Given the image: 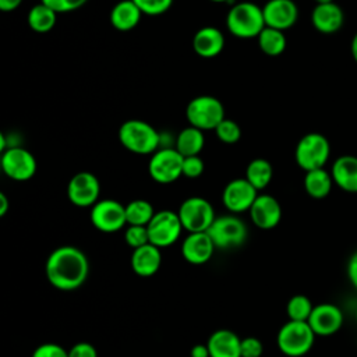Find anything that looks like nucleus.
Wrapping results in <instances>:
<instances>
[{"label": "nucleus", "instance_id": "1", "mask_svg": "<svg viewBox=\"0 0 357 357\" xmlns=\"http://www.w3.org/2000/svg\"><path fill=\"white\" fill-rule=\"evenodd\" d=\"M45 272L53 287L70 291L84 284L89 273V262L79 248L61 245L47 257Z\"/></svg>", "mask_w": 357, "mask_h": 357}, {"label": "nucleus", "instance_id": "2", "mask_svg": "<svg viewBox=\"0 0 357 357\" xmlns=\"http://www.w3.org/2000/svg\"><path fill=\"white\" fill-rule=\"evenodd\" d=\"M265 26L262 7L252 1L236 3L226 15V28L233 36L240 39L258 38Z\"/></svg>", "mask_w": 357, "mask_h": 357}, {"label": "nucleus", "instance_id": "3", "mask_svg": "<svg viewBox=\"0 0 357 357\" xmlns=\"http://www.w3.org/2000/svg\"><path fill=\"white\" fill-rule=\"evenodd\" d=\"M119 141L127 151L132 153L149 155L158 151L160 135L149 123L131 119L120 126Z\"/></svg>", "mask_w": 357, "mask_h": 357}, {"label": "nucleus", "instance_id": "4", "mask_svg": "<svg viewBox=\"0 0 357 357\" xmlns=\"http://www.w3.org/2000/svg\"><path fill=\"white\" fill-rule=\"evenodd\" d=\"M315 333L308 322L287 321L278 332V347L289 357H301L307 354L315 340Z\"/></svg>", "mask_w": 357, "mask_h": 357}, {"label": "nucleus", "instance_id": "5", "mask_svg": "<svg viewBox=\"0 0 357 357\" xmlns=\"http://www.w3.org/2000/svg\"><path fill=\"white\" fill-rule=\"evenodd\" d=\"M331 156L329 139L319 132H308L296 145L294 159L304 172L322 169Z\"/></svg>", "mask_w": 357, "mask_h": 357}, {"label": "nucleus", "instance_id": "6", "mask_svg": "<svg viewBox=\"0 0 357 357\" xmlns=\"http://www.w3.org/2000/svg\"><path fill=\"white\" fill-rule=\"evenodd\" d=\"M185 117L190 126L202 131L215 130L226 119L223 103L212 95H199L192 98L185 107Z\"/></svg>", "mask_w": 357, "mask_h": 357}, {"label": "nucleus", "instance_id": "7", "mask_svg": "<svg viewBox=\"0 0 357 357\" xmlns=\"http://www.w3.org/2000/svg\"><path fill=\"white\" fill-rule=\"evenodd\" d=\"M177 213L183 229L188 233L206 231L216 219L212 204L202 197H190L184 199Z\"/></svg>", "mask_w": 357, "mask_h": 357}, {"label": "nucleus", "instance_id": "8", "mask_svg": "<svg viewBox=\"0 0 357 357\" xmlns=\"http://www.w3.org/2000/svg\"><path fill=\"white\" fill-rule=\"evenodd\" d=\"M216 248L229 250L240 247L247 240V226L236 215L216 216L206 230Z\"/></svg>", "mask_w": 357, "mask_h": 357}, {"label": "nucleus", "instance_id": "9", "mask_svg": "<svg viewBox=\"0 0 357 357\" xmlns=\"http://www.w3.org/2000/svg\"><path fill=\"white\" fill-rule=\"evenodd\" d=\"M184 156L176 148H162L152 153L148 163V172L152 180L160 184H169L183 176Z\"/></svg>", "mask_w": 357, "mask_h": 357}, {"label": "nucleus", "instance_id": "10", "mask_svg": "<svg viewBox=\"0 0 357 357\" xmlns=\"http://www.w3.org/2000/svg\"><path fill=\"white\" fill-rule=\"evenodd\" d=\"M146 227L149 243L158 248H165L174 244L183 231L178 213L167 209L156 212Z\"/></svg>", "mask_w": 357, "mask_h": 357}, {"label": "nucleus", "instance_id": "11", "mask_svg": "<svg viewBox=\"0 0 357 357\" xmlns=\"http://www.w3.org/2000/svg\"><path fill=\"white\" fill-rule=\"evenodd\" d=\"M1 169L15 181H26L36 173V159L25 148L11 146L1 152Z\"/></svg>", "mask_w": 357, "mask_h": 357}, {"label": "nucleus", "instance_id": "12", "mask_svg": "<svg viewBox=\"0 0 357 357\" xmlns=\"http://www.w3.org/2000/svg\"><path fill=\"white\" fill-rule=\"evenodd\" d=\"M91 222L99 231H119L127 225L126 205L116 199H100L91 208Z\"/></svg>", "mask_w": 357, "mask_h": 357}, {"label": "nucleus", "instance_id": "13", "mask_svg": "<svg viewBox=\"0 0 357 357\" xmlns=\"http://www.w3.org/2000/svg\"><path fill=\"white\" fill-rule=\"evenodd\" d=\"M100 183L91 172L75 173L67 184V197L71 204L79 208L93 206L99 201Z\"/></svg>", "mask_w": 357, "mask_h": 357}, {"label": "nucleus", "instance_id": "14", "mask_svg": "<svg viewBox=\"0 0 357 357\" xmlns=\"http://www.w3.org/2000/svg\"><path fill=\"white\" fill-rule=\"evenodd\" d=\"M257 197L258 191L245 177L234 178L225 185L222 192V202L227 211L233 213H241L250 211Z\"/></svg>", "mask_w": 357, "mask_h": 357}, {"label": "nucleus", "instance_id": "15", "mask_svg": "<svg viewBox=\"0 0 357 357\" xmlns=\"http://www.w3.org/2000/svg\"><path fill=\"white\" fill-rule=\"evenodd\" d=\"M307 322L317 336H331L342 328L343 312L332 303H321L314 305Z\"/></svg>", "mask_w": 357, "mask_h": 357}, {"label": "nucleus", "instance_id": "16", "mask_svg": "<svg viewBox=\"0 0 357 357\" xmlns=\"http://www.w3.org/2000/svg\"><path fill=\"white\" fill-rule=\"evenodd\" d=\"M262 13L266 26L283 32L291 28L298 18V7L293 0H268Z\"/></svg>", "mask_w": 357, "mask_h": 357}, {"label": "nucleus", "instance_id": "17", "mask_svg": "<svg viewBox=\"0 0 357 357\" xmlns=\"http://www.w3.org/2000/svg\"><path fill=\"white\" fill-rule=\"evenodd\" d=\"M248 212L252 223L262 230L276 227L282 219V206L279 201L269 194L258 195Z\"/></svg>", "mask_w": 357, "mask_h": 357}, {"label": "nucleus", "instance_id": "18", "mask_svg": "<svg viewBox=\"0 0 357 357\" xmlns=\"http://www.w3.org/2000/svg\"><path fill=\"white\" fill-rule=\"evenodd\" d=\"M215 248L216 247L206 231L190 233L181 244V254L187 262L202 265L212 258Z\"/></svg>", "mask_w": 357, "mask_h": 357}, {"label": "nucleus", "instance_id": "19", "mask_svg": "<svg viewBox=\"0 0 357 357\" xmlns=\"http://www.w3.org/2000/svg\"><path fill=\"white\" fill-rule=\"evenodd\" d=\"M312 26L321 33H335L342 29L344 22V13L335 1L317 4L311 13Z\"/></svg>", "mask_w": 357, "mask_h": 357}, {"label": "nucleus", "instance_id": "20", "mask_svg": "<svg viewBox=\"0 0 357 357\" xmlns=\"http://www.w3.org/2000/svg\"><path fill=\"white\" fill-rule=\"evenodd\" d=\"M192 47L194 52L204 59L215 57L225 47L223 32L216 26H204L195 32Z\"/></svg>", "mask_w": 357, "mask_h": 357}, {"label": "nucleus", "instance_id": "21", "mask_svg": "<svg viewBox=\"0 0 357 357\" xmlns=\"http://www.w3.org/2000/svg\"><path fill=\"white\" fill-rule=\"evenodd\" d=\"M131 268L132 271L142 278H148L155 275L162 264L160 248L148 243L139 248L132 250L131 254Z\"/></svg>", "mask_w": 357, "mask_h": 357}, {"label": "nucleus", "instance_id": "22", "mask_svg": "<svg viewBox=\"0 0 357 357\" xmlns=\"http://www.w3.org/2000/svg\"><path fill=\"white\" fill-rule=\"evenodd\" d=\"M333 184L346 192H357V156H339L331 169Z\"/></svg>", "mask_w": 357, "mask_h": 357}, {"label": "nucleus", "instance_id": "23", "mask_svg": "<svg viewBox=\"0 0 357 357\" xmlns=\"http://www.w3.org/2000/svg\"><path fill=\"white\" fill-rule=\"evenodd\" d=\"M206 344L211 357H241V339L229 329L215 331Z\"/></svg>", "mask_w": 357, "mask_h": 357}, {"label": "nucleus", "instance_id": "24", "mask_svg": "<svg viewBox=\"0 0 357 357\" xmlns=\"http://www.w3.org/2000/svg\"><path fill=\"white\" fill-rule=\"evenodd\" d=\"M142 14L132 0H120L110 11V22L117 31L128 32L139 24Z\"/></svg>", "mask_w": 357, "mask_h": 357}, {"label": "nucleus", "instance_id": "25", "mask_svg": "<svg viewBox=\"0 0 357 357\" xmlns=\"http://www.w3.org/2000/svg\"><path fill=\"white\" fill-rule=\"evenodd\" d=\"M332 185H333V178L331 176V172H326L324 167L305 172L304 190L311 198H315V199L326 198L332 190Z\"/></svg>", "mask_w": 357, "mask_h": 357}, {"label": "nucleus", "instance_id": "26", "mask_svg": "<svg viewBox=\"0 0 357 357\" xmlns=\"http://www.w3.org/2000/svg\"><path fill=\"white\" fill-rule=\"evenodd\" d=\"M204 145H205L204 131L197 127H192V126L183 128L176 138V149L184 158L199 155Z\"/></svg>", "mask_w": 357, "mask_h": 357}, {"label": "nucleus", "instance_id": "27", "mask_svg": "<svg viewBox=\"0 0 357 357\" xmlns=\"http://www.w3.org/2000/svg\"><path fill=\"white\" fill-rule=\"evenodd\" d=\"M57 21V13L45 6L43 3L35 4L28 13V25L32 31L39 33H46L52 31Z\"/></svg>", "mask_w": 357, "mask_h": 357}, {"label": "nucleus", "instance_id": "28", "mask_svg": "<svg viewBox=\"0 0 357 357\" xmlns=\"http://www.w3.org/2000/svg\"><path fill=\"white\" fill-rule=\"evenodd\" d=\"M273 176V169L269 160L264 158L252 159L245 169V178L250 181V184L257 190H264L268 187Z\"/></svg>", "mask_w": 357, "mask_h": 357}, {"label": "nucleus", "instance_id": "29", "mask_svg": "<svg viewBox=\"0 0 357 357\" xmlns=\"http://www.w3.org/2000/svg\"><path fill=\"white\" fill-rule=\"evenodd\" d=\"M257 40H258V45H259V49L262 50V53L272 56V57L282 54L287 45L284 32L275 29V28H269V26H265L262 29V32L258 35Z\"/></svg>", "mask_w": 357, "mask_h": 357}, {"label": "nucleus", "instance_id": "30", "mask_svg": "<svg viewBox=\"0 0 357 357\" xmlns=\"http://www.w3.org/2000/svg\"><path fill=\"white\" fill-rule=\"evenodd\" d=\"M155 213L152 204L145 199H134L126 205L127 225L131 226H148Z\"/></svg>", "mask_w": 357, "mask_h": 357}, {"label": "nucleus", "instance_id": "31", "mask_svg": "<svg viewBox=\"0 0 357 357\" xmlns=\"http://www.w3.org/2000/svg\"><path fill=\"white\" fill-rule=\"evenodd\" d=\"M312 308H314V305L307 296L296 294L287 301L286 312H287V317L290 321L307 322L312 312Z\"/></svg>", "mask_w": 357, "mask_h": 357}, {"label": "nucleus", "instance_id": "32", "mask_svg": "<svg viewBox=\"0 0 357 357\" xmlns=\"http://www.w3.org/2000/svg\"><path fill=\"white\" fill-rule=\"evenodd\" d=\"M216 137L225 144H236L241 138L240 126L230 119H223L215 128Z\"/></svg>", "mask_w": 357, "mask_h": 357}, {"label": "nucleus", "instance_id": "33", "mask_svg": "<svg viewBox=\"0 0 357 357\" xmlns=\"http://www.w3.org/2000/svg\"><path fill=\"white\" fill-rule=\"evenodd\" d=\"M124 240L132 250L148 244L149 243L148 227L146 226H131V225H128V227L124 231Z\"/></svg>", "mask_w": 357, "mask_h": 357}, {"label": "nucleus", "instance_id": "34", "mask_svg": "<svg viewBox=\"0 0 357 357\" xmlns=\"http://www.w3.org/2000/svg\"><path fill=\"white\" fill-rule=\"evenodd\" d=\"M132 1L146 15H160L166 13L173 4V0H132Z\"/></svg>", "mask_w": 357, "mask_h": 357}, {"label": "nucleus", "instance_id": "35", "mask_svg": "<svg viewBox=\"0 0 357 357\" xmlns=\"http://www.w3.org/2000/svg\"><path fill=\"white\" fill-rule=\"evenodd\" d=\"M204 160L199 155L185 156L183 160V176L187 178H197L204 173Z\"/></svg>", "mask_w": 357, "mask_h": 357}, {"label": "nucleus", "instance_id": "36", "mask_svg": "<svg viewBox=\"0 0 357 357\" xmlns=\"http://www.w3.org/2000/svg\"><path fill=\"white\" fill-rule=\"evenodd\" d=\"M32 357H68V351L57 343H43L33 350Z\"/></svg>", "mask_w": 357, "mask_h": 357}, {"label": "nucleus", "instance_id": "37", "mask_svg": "<svg viewBox=\"0 0 357 357\" xmlns=\"http://www.w3.org/2000/svg\"><path fill=\"white\" fill-rule=\"evenodd\" d=\"M264 346L259 339L248 336L241 339V357H261Z\"/></svg>", "mask_w": 357, "mask_h": 357}, {"label": "nucleus", "instance_id": "38", "mask_svg": "<svg viewBox=\"0 0 357 357\" xmlns=\"http://www.w3.org/2000/svg\"><path fill=\"white\" fill-rule=\"evenodd\" d=\"M68 357H98V353L91 343L79 342L68 350Z\"/></svg>", "mask_w": 357, "mask_h": 357}, {"label": "nucleus", "instance_id": "39", "mask_svg": "<svg viewBox=\"0 0 357 357\" xmlns=\"http://www.w3.org/2000/svg\"><path fill=\"white\" fill-rule=\"evenodd\" d=\"M347 276L350 283L357 289V250L351 254L347 264Z\"/></svg>", "mask_w": 357, "mask_h": 357}, {"label": "nucleus", "instance_id": "40", "mask_svg": "<svg viewBox=\"0 0 357 357\" xmlns=\"http://www.w3.org/2000/svg\"><path fill=\"white\" fill-rule=\"evenodd\" d=\"M190 357H211L208 344H195L190 350Z\"/></svg>", "mask_w": 357, "mask_h": 357}, {"label": "nucleus", "instance_id": "41", "mask_svg": "<svg viewBox=\"0 0 357 357\" xmlns=\"http://www.w3.org/2000/svg\"><path fill=\"white\" fill-rule=\"evenodd\" d=\"M22 0H0V10L1 11H14L15 8H18L21 6Z\"/></svg>", "mask_w": 357, "mask_h": 357}, {"label": "nucleus", "instance_id": "42", "mask_svg": "<svg viewBox=\"0 0 357 357\" xmlns=\"http://www.w3.org/2000/svg\"><path fill=\"white\" fill-rule=\"evenodd\" d=\"M64 1L66 0H40V3H43L45 6L53 8L57 14L59 13H64Z\"/></svg>", "mask_w": 357, "mask_h": 357}, {"label": "nucleus", "instance_id": "43", "mask_svg": "<svg viewBox=\"0 0 357 357\" xmlns=\"http://www.w3.org/2000/svg\"><path fill=\"white\" fill-rule=\"evenodd\" d=\"M8 198L4 192H0V216H4L8 211Z\"/></svg>", "mask_w": 357, "mask_h": 357}, {"label": "nucleus", "instance_id": "44", "mask_svg": "<svg viewBox=\"0 0 357 357\" xmlns=\"http://www.w3.org/2000/svg\"><path fill=\"white\" fill-rule=\"evenodd\" d=\"M350 52H351V57L353 60L357 63V32L354 33L351 43H350Z\"/></svg>", "mask_w": 357, "mask_h": 357}, {"label": "nucleus", "instance_id": "45", "mask_svg": "<svg viewBox=\"0 0 357 357\" xmlns=\"http://www.w3.org/2000/svg\"><path fill=\"white\" fill-rule=\"evenodd\" d=\"M333 0H315L317 4H324V3H332Z\"/></svg>", "mask_w": 357, "mask_h": 357}, {"label": "nucleus", "instance_id": "46", "mask_svg": "<svg viewBox=\"0 0 357 357\" xmlns=\"http://www.w3.org/2000/svg\"><path fill=\"white\" fill-rule=\"evenodd\" d=\"M209 1H213V3H230L233 0H209Z\"/></svg>", "mask_w": 357, "mask_h": 357}, {"label": "nucleus", "instance_id": "47", "mask_svg": "<svg viewBox=\"0 0 357 357\" xmlns=\"http://www.w3.org/2000/svg\"><path fill=\"white\" fill-rule=\"evenodd\" d=\"M356 321H357V308H356Z\"/></svg>", "mask_w": 357, "mask_h": 357}]
</instances>
